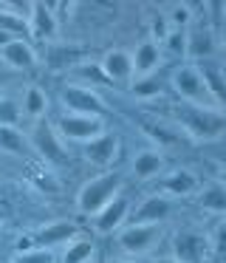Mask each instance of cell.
<instances>
[{"instance_id": "cell-27", "label": "cell", "mask_w": 226, "mask_h": 263, "mask_svg": "<svg viewBox=\"0 0 226 263\" xmlns=\"http://www.w3.org/2000/svg\"><path fill=\"white\" fill-rule=\"evenodd\" d=\"M192 17H195V12H192L190 3H173V6H170V12L164 14L170 31H190Z\"/></svg>"}, {"instance_id": "cell-12", "label": "cell", "mask_w": 226, "mask_h": 263, "mask_svg": "<svg viewBox=\"0 0 226 263\" xmlns=\"http://www.w3.org/2000/svg\"><path fill=\"white\" fill-rule=\"evenodd\" d=\"M175 210V201L167 198L164 193H153L147 198H141L139 204L130 210V223H158L161 227Z\"/></svg>"}, {"instance_id": "cell-2", "label": "cell", "mask_w": 226, "mask_h": 263, "mask_svg": "<svg viewBox=\"0 0 226 263\" xmlns=\"http://www.w3.org/2000/svg\"><path fill=\"white\" fill-rule=\"evenodd\" d=\"M122 173H102V176H93L77 190V212L93 218L96 212L105 204H110L119 193H122Z\"/></svg>"}, {"instance_id": "cell-7", "label": "cell", "mask_w": 226, "mask_h": 263, "mask_svg": "<svg viewBox=\"0 0 226 263\" xmlns=\"http://www.w3.org/2000/svg\"><path fill=\"white\" fill-rule=\"evenodd\" d=\"M170 249L178 263H206L212 257L209 235L201 229H178L170 240Z\"/></svg>"}, {"instance_id": "cell-30", "label": "cell", "mask_w": 226, "mask_h": 263, "mask_svg": "<svg viewBox=\"0 0 226 263\" xmlns=\"http://www.w3.org/2000/svg\"><path fill=\"white\" fill-rule=\"evenodd\" d=\"M206 235H209L212 255H215V257H226V215L220 218V221L212 227V232H206Z\"/></svg>"}, {"instance_id": "cell-5", "label": "cell", "mask_w": 226, "mask_h": 263, "mask_svg": "<svg viewBox=\"0 0 226 263\" xmlns=\"http://www.w3.org/2000/svg\"><path fill=\"white\" fill-rule=\"evenodd\" d=\"M56 99H60L62 110H68V114H88V116H105L107 114V102L102 99V93L90 85H82V82H68V85H62Z\"/></svg>"}, {"instance_id": "cell-16", "label": "cell", "mask_w": 226, "mask_h": 263, "mask_svg": "<svg viewBox=\"0 0 226 263\" xmlns=\"http://www.w3.org/2000/svg\"><path fill=\"white\" fill-rule=\"evenodd\" d=\"M79 238V227L73 221H51L45 227H40L37 232L31 235L34 246H43V249H62L68 240Z\"/></svg>"}, {"instance_id": "cell-28", "label": "cell", "mask_w": 226, "mask_h": 263, "mask_svg": "<svg viewBox=\"0 0 226 263\" xmlns=\"http://www.w3.org/2000/svg\"><path fill=\"white\" fill-rule=\"evenodd\" d=\"M186 48H190V34L186 31H170L161 40V54L173 60H186Z\"/></svg>"}, {"instance_id": "cell-9", "label": "cell", "mask_w": 226, "mask_h": 263, "mask_svg": "<svg viewBox=\"0 0 226 263\" xmlns=\"http://www.w3.org/2000/svg\"><path fill=\"white\" fill-rule=\"evenodd\" d=\"M141 133L153 142V147H164V150H178L181 144H186V133L178 127L175 119H164V116H147L141 122Z\"/></svg>"}, {"instance_id": "cell-34", "label": "cell", "mask_w": 226, "mask_h": 263, "mask_svg": "<svg viewBox=\"0 0 226 263\" xmlns=\"http://www.w3.org/2000/svg\"><path fill=\"white\" fill-rule=\"evenodd\" d=\"M218 43H220V48H223V51H226V26H223V29L218 31Z\"/></svg>"}, {"instance_id": "cell-31", "label": "cell", "mask_w": 226, "mask_h": 263, "mask_svg": "<svg viewBox=\"0 0 226 263\" xmlns=\"http://www.w3.org/2000/svg\"><path fill=\"white\" fill-rule=\"evenodd\" d=\"M20 116H23V110H20V105H17L14 99H9V97H0V127H3V125H11V127H17V122H20Z\"/></svg>"}, {"instance_id": "cell-37", "label": "cell", "mask_w": 226, "mask_h": 263, "mask_svg": "<svg viewBox=\"0 0 226 263\" xmlns=\"http://www.w3.org/2000/svg\"><path fill=\"white\" fill-rule=\"evenodd\" d=\"M0 238H3V223H0Z\"/></svg>"}, {"instance_id": "cell-35", "label": "cell", "mask_w": 226, "mask_h": 263, "mask_svg": "<svg viewBox=\"0 0 226 263\" xmlns=\"http://www.w3.org/2000/svg\"><path fill=\"white\" fill-rule=\"evenodd\" d=\"M6 80H9V77H6V71H0V88L6 85Z\"/></svg>"}, {"instance_id": "cell-3", "label": "cell", "mask_w": 226, "mask_h": 263, "mask_svg": "<svg viewBox=\"0 0 226 263\" xmlns=\"http://www.w3.org/2000/svg\"><path fill=\"white\" fill-rule=\"evenodd\" d=\"M170 88L178 93L181 102L186 105H203V108H218L212 102L206 91V82H203V74H201V65L198 63H181L173 68L170 74Z\"/></svg>"}, {"instance_id": "cell-18", "label": "cell", "mask_w": 226, "mask_h": 263, "mask_svg": "<svg viewBox=\"0 0 226 263\" xmlns=\"http://www.w3.org/2000/svg\"><path fill=\"white\" fill-rule=\"evenodd\" d=\"M130 57H133V77H153L164 63L161 46L156 40H141L136 51H130Z\"/></svg>"}, {"instance_id": "cell-21", "label": "cell", "mask_w": 226, "mask_h": 263, "mask_svg": "<svg viewBox=\"0 0 226 263\" xmlns=\"http://www.w3.org/2000/svg\"><path fill=\"white\" fill-rule=\"evenodd\" d=\"M198 206L212 215H226V181H209L198 190Z\"/></svg>"}, {"instance_id": "cell-6", "label": "cell", "mask_w": 226, "mask_h": 263, "mask_svg": "<svg viewBox=\"0 0 226 263\" xmlns=\"http://www.w3.org/2000/svg\"><path fill=\"white\" fill-rule=\"evenodd\" d=\"M161 240V227L158 223H124L116 232V243L127 257L150 255Z\"/></svg>"}, {"instance_id": "cell-33", "label": "cell", "mask_w": 226, "mask_h": 263, "mask_svg": "<svg viewBox=\"0 0 226 263\" xmlns=\"http://www.w3.org/2000/svg\"><path fill=\"white\" fill-rule=\"evenodd\" d=\"M150 263H178V260H175L173 255H164V257H156V260H150Z\"/></svg>"}, {"instance_id": "cell-32", "label": "cell", "mask_w": 226, "mask_h": 263, "mask_svg": "<svg viewBox=\"0 0 226 263\" xmlns=\"http://www.w3.org/2000/svg\"><path fill=\"white\" fill-rule=\"evenodd\" d=\"M17 37H20V34H14V31H9V29H0V51H3L6 46H11Z\"/></svg>"}, {"instance_id": "cell-26", "label": "cell", "mask_w": 226, "mask_h": 263, "mask_svg": "<svg viewBox=\"0 0 226 263\" xmlns=\"http://www.w3.org/2000/svg\"><path fill=\"white\" fill-rule=\"evenodd\" d=\"M130 93L136 99H141V102H153V99H158L164 93V85H161V80H156V74L153 77H133L130 80Z\"/></svg>"}, {"instance_id": "cell-10", "label": "cell", "mask_w": 226, "mask_h": 263, "mask_svg": "<svg viewBox=\"0 0 226 263\" xmlns=\"http://www.w3.org/2000/svg\"><path fill=\"white\" fill-rule=\"evenodd\" d=\"M127 218H130V198L124 193H119L110 204H105L90 218V227H93L96 235H116L127 223Z\"/></svg>"}, {"instance_id": "cell-11", "label": "cell", "mask_w": 226, "mask_h": 263, "mask_svg": "<svg viewBox=\"0 0 226 263\" xmlns=\"http://www.w3.org/2000/svg\"><path fill=\"white\" fill-rule=\"evenodd\" d=\"M158 190H161L167 198L178 201V198H192L201 190V178L190 170V167H173L158 178Z\"/></svg>"}, {"instance_id": "cell-8", "label": "cell", "mask_w": 226, "mask_h": 263, "mask_svg": "<svg viewBox=\"0 0 226 263\" xmlns=\"http://www.w3.org/2000/svg\"><path fill=\"white\" fill-rule=\"evenodd\" d=\"M28 142H31V150H37V156L45 161V164H54V167L68 164L65 142L56 136L54 125H48L45 119H40L37 125H34L31 136H28Z\"/></svg>"}, {"instance_id": "cell-25", "label": "cell", "mask_w": 226, "mask_h": 263, "mask_svg": "<svg viewBox=\"0 0 226 263\" xmlns=\"http://www.w3.org/2000/svg\"><path fill=\"white\" fill-rule=\"evenodd\" d=\"M201 74H203V82H206V91L212 97V102L220 110H226V71L212 68V65H201Z\"/></svg>"}, {"instance_id": "cell-23", "label": "cell", "mask_w": 226, "mask_h": 263, "mask_svg": "<svg viewBox=\"0 0 226 263\" xmlns=\"http://www.w3.org/2000/svg\"><path fill=\"white\" fill-rule=\"evenodd\" d=\"M0 153L23 159V156L31 153V142H28V136L20 130V127L3 125V127H0Z\"/></svg>"}, {"instance_id": "cell-13", "label": "cell", "mask_w": 226, "mask_h": 263, "mask_svg": "<svg viewBox=\"0 0 226 263\" xmlns=\"http://www.w3.org/2000/svg\"><path fill=\"white\" fill-rule=\"evenodd\" d=\"M26 31L37 40H54L56 31H60V20H56V12L51 3H31L28 6V14H26Z\"/></svg>"}, {"instance_id": "cell-15", "label": "cell", "mask_w": 226, "mask_h": 263, "mask_svg": "<svg viewBox=\"0 0 226 263\" xmlns=\"http://www.w3.org/2000/svg\"><path fill=\"white\" fill-rule=\"evenodd\" d=\"M119 156V136L116 133H99L96 139L82 144V159L93 167H110Z\"/></svg>"}, {"instance_id": "cell-22", "label": "cell", "mask_w": 226, "mask_h": 263, "mask_svg": "<svg viewBox=\"0 0 226 263\" xmlns=\"http://www.w3.org/2000/svg\"><path fill=\"white\" fill-rule=\"evenodd\" d=\"M190 34V48H186V60H206L215 54V46H218V37L209 26H198V29L186 31Z\"/></svg>"}, {"instance_id": "cell-36", "label": "cell", "mask_w": 226, "mask_h": 263, "mask_svg": "<svg viewBox=\"0 0 226 263\" xmlns=\"http://www.w3.org/2000/svg\"><path fill=\"white\" fill-rule=\"evenodd\" d=\"M220 167H223V176H226V159H223V161H220Z\"/></svg>"}, {"instance_id": "cell-1", "label": "cell", "mask_w": 226, "mask_h": 263, "mask_svg": "<svg viewBox=\"0 0 226 263\" xmlns=\"http://www.w3.org/2000/svg\"><path fill=\"white\" fill-rule=\"evenodd\" d=\"M175 122L190 142H218L226 136V110L181 102L175 108Z\"/></svg>"}, {"instance_id": "cell-17", "label": "cell", "mask_w": 226, "mask_h": 263, "mask_svg": "<svg viewBox=\"0 0 226 263\" xmlns=\"http://www.w3.org/2000/svg\"><path fill=\"white\" fill-rule=\"evenodd\" d=\"M164 170H167V161H164V153L156 147L139 150L130 161V173H133L136 181H153V178H161Z\"/></svg>"}, {"instance_id": "cell-19", "label": "cell", "mask_w": 226, "mask_h": 263, "mask_svg": "<svg viewBox=\"0 0 226 263\" xmlns=\"http://www.w3.org/2000/svg\"><path fill=\"white\" fill-rule=\"evenodd\" d=\"M0 60H3L6 68H14V71H31L34 65H37V51H34V46L28 40H23V37H17L11 46H6L3 51H0Z\"/></svg>"}, {"instance_id": "cell-20", "label": "cell", "mask_w": 226, "mask_h": 263, "mask_svg": "<svg viewBox=\"0 0 226 263\" xmlns=\"http://www.w3.org/2000/svg\"><path fill=\"white\" fill-rule=\"evenodd\" d=\"M56 263H96V243H93V238L79 235V238L68 240V243L62 246Z\"/></svg>"}, {"instance_id": "cell-24", "label": "cell", "mask_w": 226, "mask_h": 263, "mask_svg": "<svg viewBox=\"0 0 226 263\" xmlns=\"http://www.w3.org/2000/svg\"><path fill=\"white\" fill-rule=\"evenodd\" d=\"M48 108H51L48 93H45L40 85H28L26 91H23V105H20V110L28 116V119H34V122L45 119V116H48Z\"/></svg>"}, {"instance_id": "cell-14", "label": "cell", "mask_w": 226, "mask_h": 263, "mask_svg": "<svg viewBox=\"0 0 226 263\" xmlns=\"http://www.w3.org/2000/svg\"><path fill=\"white\" fill-rule=\"evenodd\" d=\"M99 71L105 82L124 85V82L133 80V57H130L127 48H107L99 60Z\"/></svg>"}, {"instance_id": "cell-4", "label": "cell", "mask_w": 226, "mask_h": 263, "mask_svg": "<svg viewBox=\"0 0 226 263\" xmlns=\"http://www.w3.org/2000/svg\"><path fill=\"white\" fill-rule=\"evenodd\" d=\"M54 130L62 142L85 144V142H90V139H96L99 133H105V116L68 114V110H62L54 119Z\"/></svg>"}, {"instance_id": "cell-29", "label": "cell", "mask_w": 226, "mask_h": 263, "mask_svg": "<svg viewBox=\"0 0 226 263\" xmlns=\"http://www.w3.org/2000/svg\"><path fill=\"white\" fill-rule=\"evenodd\" d=\"M9 263H56L54 249H43V246H31V249H20L9 257Z\"/></svg>"}]
</instances>
